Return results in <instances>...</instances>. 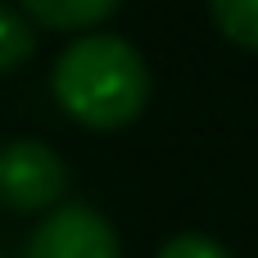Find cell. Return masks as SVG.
Masks as SVG:
<instances>
[{
  "label": "cell",
  "mask_w": 258,
  "mask_h": 258,
  "mask_svg": "<svg viewBox=\"0 0 258 258\" xmlns=\"http://www.w3.org/2000/svg\"><path fill=\"white\" fill-rule=\"evenodd\" d=\"M50 91L73 122L91 132H118L145 113L150 68L132 41L113 32H86L54 59Z\"/></svg>",
  "instance_id": "6da1fadb"
},
{
  "label": "cell",
  "mask_w": 258,
  "mask_h": 258,
  "mask_svg": "<svg viewBox=\"0 0 258 258\" xmlns=\"http://www.w3.org/2000/svg\"><path fill=\"white\" fill-rule=\"evenodd\" d=\"M68 195V163L45 141H5L0 145V204L9 213H50Z\"/></svg>",
  "instance_id": "7a4b0ae2"
},
{
  "label": "cell",
  "mask_w": 258,
  "mask_h": 258,
  "mask_svg": "<svg viewBox=\"0 0 258 258\" xmlns=\"http://www.w3.org/2000/svg\"><path fill=\"white\" fill-rule=\"evenodd\" d=\"M209 14L231 45L258 50V0H209Z\"/></svg>",
  "instance_id": "8992f818"
},
{
  "label": "cell",
  "mask_w": 258,
  "mask_h": 258,
  "mask_svg": "<svg viewBox=\"0 0 258 258\" xmlns=\"http://www.w3.org/2000/svg\"><path fill=\"white\" fill-rule=\"evenodd\" d=\"M154 258H236L222 240H213V236H200V231H181V236H172V240H163V249Z\"/></svg>",
  "instance_id": "52a82bcc"
},
{
  "label": "cell",
  "mask_w": 258,
  "mask_h": 258,
  "mask_svg": "<svg viewBox=\"0 0 258 258\" xmlns=\"http://www.w3.org/2000/svg\"><path fill=\"white\" fill-rule=\"evenodd\" d=\"M32 54H36V27H32V18L0 0V73L27 63Z\"/></svg>",
  "instance_id": "5b68a950"
},
{
  "label": "cell",
  "mask_w": 258,
  "mask_h": 258,
  "mask_svg": "<svg viewBox=\"0 0 258 258\" xmlns=\"http://www.w3.org/2000/svg\"><path fill=\"white\" fill-rule=\"evenodd\" d=\"M23 258H122V245H118L113 222L100 209L59 204L36 222Z\"/></svg>",
  "instance_id": "3957f363"
},
{
  "label": "cell",
  "mask_w": 258,
  "mask_h": 258,
  "mask_svg": "<svg viewBox=\"0 0 258 258\" xmlns=\"http://www.w3.org/2000/svg\"><path fill=\"white\" fill-rule=\"evenodd\" d=\"M23 14L41 27L54 32H82V27H100L122 0H18Z\"/></svg>",
  "instance_id": "277c9868"
}]
</instances>
